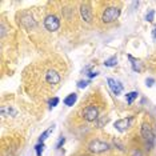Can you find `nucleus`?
Instances as JSON below:
<instances>
[{
  "label": "nucleus",
  "instance_id": "obj_1",
  "mask_svg": "<svg viewBox=\"0 0 156 156\" xmlns=\"http://www.w3.org/2000/svg\"><path fill=\"white\" fill-rule=\"evenodd\" d=\"M141 137H143L144 143H145V148L147 150H152L154 148V144H155V132L152 129V127L150 126L148 123H144L141 126Z\"/></svg>",
  "mask_w": 156,
  "mask_h": 156
},
{
  "label": "nucleus",
  "instance_id": "obj_2",
  "mask_svg": "<svg viewBox=\"0 0 156 156\" xmlns=\"http://www.w3.org/2000/svg\"><path fill=\"white\" fill-rule=\"evenodd\" d=\"M99 113H100V109L98 105L90 104L83 109V119L86 122H96L99 119Z\"/></svg>",
  "mask_w": 156,
  "mask_h": 156
},
{
  "label": "nucleus",
  "instance_id": "obj_3",
  "mask_svg": "<svg viewBox=\"0 0 156 156\" xmlns=\"http://www.w3.org/2000/svg\"><path fill=\"white\" fill-rule=\"evenodd\" d=\"M120 16V8L119 7H108L104 12H103V16H101V20L103 23H112L115 20H118V17Z\"/></svg>",
  "mask_w": 156,
  "mask_h": 156
},
{
  "label": "nucleus",
  "instance_id": "obj_4",
  "mask_svg": "<svg viewBox=\"0 0 156 156\" xmlns=\"http://www.w3.org/2000/svg\"><path fill=\"white\" fill-rule=\"evenodd\" d=\"M44 80L48 86L55 87L62 81V76H60V73L56 69H48L47 72L44 73Z\"/></svg>",
  "mask_w": 156,
  "mask_h": 156
},
{
  "label": "nucleus",
  "instance_id": "obj_5",
  "mask_svg": "<svg viewBox=\"0 0 156 156\" xmlns=\"http://www.w3.org/2000/svg\"><path fill=\"white\" fill-rule=\"evenodd\" d=\"M88 148H90V151L94 152V154H103V152H105L108 150L109 145H108V143H105V141H103V140L95 139L90 143Z\"/></svg>",
  "mask_w": 156,
  "mask_h": 156
},
{
  "label": "nucleus",
  "instance_id": "obj_6",
  "mask_svg": "<svg viewBox=\"0 0 156 156\" xmlns=\"http://www.w3.org/2000/svg\"><path fill=\"white\" fill-rule=\"evenodd\" d=\"M44 27L47 28L48 31H51V32H55V31H58L59 28H60V20H59V17L56 16V15H48V16H45V19H44Z\"/></svg>",
  "mask_w": 156,
  "mask_h": 156
},
{
  "label": "nucleus",
  "instance_id": "obj_7",
  "mask_svg": "<svg viewBox=\"0 0 156 156\" xmlns=\"http://www.w3.org/2000/svg\"><path fill=\"white\" fill-rule=\"evenodd\" d=\"M20 23H22L23 26L27 28V30H34V28L36 27V22H35L34 17L31 15H28V13H23Z\"/></svg>",
  "mask_w": 156,
  "mask_h": 156
},
{
  "label": "nucleus",
  "instance_id": "obj_8",
  "mask_svg": "<svg viewBox=\"0 0 156 156\" xmlns=\"http://www.w3.org/2000/svg\"><path fill=\"white\" fill-rule=\"evenodd\" d=\"M107 83H108V87L111 88V91L113 92V95H120V94H122L123 86L119 83V81H116L115 79H112V77H108Z\"/></svg>",
  "mask_w": 156,
  "mask_h": 156
},
{
  "label": "nucleus",
  "instance_id": "obj_9",
  "mask_svg": "<svg viewBox=\"0 0 156 156\" xmlns=\"http://www.w3.org/2000/svg\"><path fill=\"white\" fill-rule=\"evenodd\" d=\"M131 122H132V118H124V119L116 120L115 122V128L118 131H120V132H124V131H127V128L129 127Z\"/></svg>",
  "mask_w": 156,
  "mask_h": 156
},
{
  "label": "nucleus",
  "instance_id": "obj_10",
  "mask_svg": "<svg viewBox=\"0 0 156 156\" xmlns=\"http://www.w3.org/2000/svg\"><path fill=\"white\" fill-rule=\"evenodd\" d=\"M80 12H81V16H83V19L86 20V22L90 23L92 20V9L88 3H86V4H81L80 7Z\"/></svg>",
  "mask_w": 156,
  "mask_h": 156
},
{
  "label": "nucleus",
  "instance_id": "obj_11",
  "mask_svg": "<svg viewBox=\"0 0 156 156\" xmlns=\"http://www.w3.org/2000/svg\"><path fill=\"white\" fill-rule=\"evenodd\" d=\"M76 100H77V94L76 92H72V94H69L68 96L64 99V104L67 107H72V105L76 103Z\"/></svg>",
  "mask_w": 156,
  "mask_h": 156
},
{
  "label": "nucleus",
  "instance_id": "obj_12",
  "mask_svg": "<svg viewBox=\"0 0 156 156\" xmlns=\"http://www.w3.org/2000/svg\"><path fill=\"white\" fill-rule=\"evenodd\" d=\"M137 95H139V94H137L136 91H132V92H129V94H127V95H126V100H127V103H128V104H132L133 100L137 98Z\"/></svg>",
  "mask_w": 156,
  "mask_h": 156
},
{
  "label": "nucleus",
  "instance_id": "obj_13",
  "mask_svg": "<svg viewBox=\"0 0 156 156\" xmlns=\"http://www.w3.org/2000/svg\"><path fill=\"white\" fill-rule=\"evenodd\" d=\"M116 64H118V58H116V56H112V58H109L104 62L105 67H115Z\"/></svg>",
  "mask_w": 156,
  "mask_h": 156
},
{
  "label": "nucleus",
  "instance_id": "obj_14",
  "mask_svg": "<svg viewBox=\"0 0 156 156\" xmlns=\"http://www.w3.org/2000/svg\"><path fill=\"white\" fill-rule=\"evenodd\" d=\"M52 131H54V127H49V128H48L47 131H44V132L40 135V137H39V143H43V141H44L45 139H47V136L52 132Z\"/></svg>",
  "mask_w": 156,
  "mask_h": 156
},
{
  "label": "nucleus",
  "instance_id": "obj_15",
  "mask_svg": "<svg viewBox=\"0 0 156 156\" xmlns=\"http://www.w3.org/2000/svg\"><path fill=\"white\" fill-rule=\"evenodd\" d=\"M35 150H36V156H41L44 151V143H39L36 147H35Z\"/></svg>",
  "mask_w": 156,
  "mask_h": 156
},
{
  "label": "nucleus",
  "instance_id": "obj_16",
  "mask_svg": "<svg viewBox=\"0 0 156 156\" xmlns=\"http://www.w3.org/2000/svg\"><path fill=\"white\" fill-rule=\"evenodd\" d=\"M154 16H155V11L154 9H150V12L145 15V20L147 22H154Z\"/></svg>",
  "mask_w": 156,
  "mask_h": 156
},
{
  "label": "nucleus",
  "instance_id": "obj_17",
  "mask_svg": "<svg viewBox=\"0 0 156 156\" xmlns=\"http://www.w3.org/2000/svg\"><path fill=\"white\" fill-rule=\"evenodd\" d=\"M59 104V98H52L51 100H49V108H54V107H56V105Z\"/></svg>",
  "mask_w": 156,
  "mask_h": 156
},
{
  "label": "nucleus",
  "instance_id": "obj_18",
  "mask_svg": "<svg viewBox=\"0 0 156 156\" xmlns=\"http://www.w3.org/2000/svg\"><path fill=\"white\" fill-rule=\"evenodd\" d=\"M88 84H90V81L88 80H80L79 83H77V86H79V88H86Z\"/></svg>",
  "mask_w": 156,
  "mask_h": 156
},
{
  "label": "nucleus",
  "instance_id": "obj_19",
  "mask_svg": "<svg viewBox=\"0 0 156 156\" xmlns=\"http://www.w3.org/2000/svg\"><path fill=\"white\" fill-rule=\"evenodd\" d=\"M64 143H66V139H64V137H60L59 141L56 143V148H60V147H62V145L64 144Z\"/></svg>",
  "mask_w": 156,
  "mask_h": 156
},
{
  "label": "nucleus",
  "instance_id": "obj_20",
  "mask_svg": "<svg viewBox=\"0 0 156 156\" xmlns=\"http://www.w3.org/2000/svg\"><path fill=\"white\" fill-rule=\"evenodd\" d=\"M154 83H155V80L152 79V77H148V79L145 80V84H147L148 87H152V86H154Z\"/></svg>",
  "mask_w": 156,
  "mask_h": 156
},
{
  "label": "nucleus",
  "instance_id": "obj_21",
  "mask_svg": "<svg viewBox=\"0 0 156 156\" xmlns=\"http://www.w3.org/2000/svg\"><path fill=\"white\" fill-rule=\"evenodd\" d=\"M98 73H99V72H96V71H95V72H94V71H90V72H88V76H90V77H94V76H98Z\"/></svg>",
  "mask_w": 156,
  "mask_h": 156
},
{
  "label": "nucleus",
  "instance_id": "obj_22",
  "mask_svg": "<svg viewBox=\"0 0 156 156\" xmlns=\"http://www.w3.org/2000/svg\"><path fill=\"white\" fill-rule=\"evenodd\" d=\"M152 37H154V40H156V28L152 31Z\"/></svg>",
  "mask_w": 156,
  "mask_h": 156
}]
</instances>
